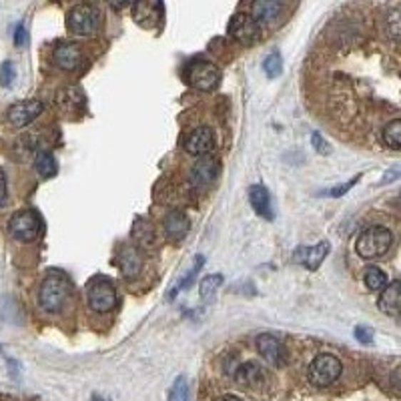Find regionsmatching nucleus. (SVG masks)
<instances>
[{
    "instance_id": "obj_1",
    "label": "nucleus",
    "mask_w": 401,
    "mask_h": 401,
    "mask_svg": "<svg viewBox=\"0 0 401 401\" xmlns=\"http://www.w3.org/2000/svg\"><path fill=\"white\" fill-rule=\"evenodd\" d=\"M73 293V287L68 277L61 271H51L44 277L41 291H39V303L46 313H61Z\"/></svg>"
},
{
    "instance_id": "obj_2",
    "label": "nucleus",
    "mask_w": 401,
    "mask_h": 401,
    "mask_svg": "<svg viewBox=\"0 0 401 401\" xmlns=\"http://www.w3.org/2000/svg\"><path fill=\"white\" fill-rule=\"evenodd\" d=\"M391 243H393V233L387 227H370L359 235L355 249L357 255L365 261H373L380 259L390 251Z\"/></svg>"
},
{
    "instance_id": "obj_3",
    "label": "nucleus",
    "mask_w": 401,
    "mask_h": 401,
    "mask_svg": "<svg viewBox=\"0 0 401 401\" xmlns=\"http://www.w3.org/2000/svg\"><path fill=\"white\" fill-rule=\"evenodd\" d=\"M66 26L76 36H93L101 29V12L93 4H76L66 16Z\"/></svg>"
},
{
    "instance_id": "obj_4",
    "label": "nucleus",
    "mask_w": 401,
    "mask_h": 401,
    "mask_svg": "<svg viewBox=\"0 0 401 401\" xmlns=\"http://www.w3.org/2000/svg\"><path fill=\"white\" fill-rule=\"evenodd\" d=\"M9 231L22 243H32L39 239V235L43 231V219L39 217V213L32 209H24V211L14 213L9 221Z\"/></svg>"
},
{
    "instance_id": "obj_5",
    "label": "nucleus",
    "mask_w": 401,
    "mask_h": 401,
    "mask_svg": "<svg viewBox=\"0 0 401 401\" xmlns=\"http://www.w3.org/2000/svg\"><path fill=\"white\" fill-rule=\"evenodd\" d=\"M341 361L331 353H319L309 365V381L317 387H329L341 375Z\"/></svg>"
},
{
    "instance_id": "obj_6",
    "label": "nucleus",
    "mask_w": 401,
    "mask_h": 401,
    "mask_svg": "<svg viewBox=\"0 0 401 401\" xmlns=\"http://www.w3.org/2000/svg\"><path fill=\"white\" fill-rule=\"evenodd\" d=\"M229 34H231L233 41H237L239 44L251 46L261 36V24L255 21L251 14L237 12V14H233L231 21H229Z\"/></svg>"
},
{
    "instance_id": "obj_7",
    "label": "nucleus",
    "mask_w": 401,
    "mask_h": 401,
    "mask_svg": "<svg viewBox=\"0 0 401 401\" xmlns=\"http://www.w3.org/2000/svg\"><path fill=\"white\" fill-rule=\"evenodd\" d=\"M187 81L197 91L209 93L213 88H217L219 83H221V71H219V66H215L213 63L199 61V63H193L187 68Z\"/></svg>"
},
{
    "instance_id": "obj_8",
    "label": "nucleus",
    "mask_w": 401,
    "mask_h": 401,
    "mask_svg": "<svg viewBox=\"0 0 401 401\" xmlns=\"http://www.w3.org/2000/svg\"><path fill=\"white\" fill-rule=\"evenodd\" d=\"M88 307L96 313H108L116 307V291L115 285L106 279H96L88 287Z\"/></svg>"
},
{
    "instance_id": "obj_9",
    "label": "nucleus",
    "mask_w": 401,
    "mask_h": 401,
    "mask_svg": "<svg viewBox=\"0 0 401 401\" xmlns=\"http://www.w3.org/2000/svg\"><path fill=\"white\" fill-rule=\"evenodd\" d=\"M43 111H44V105L41 101H36V98L19 101V103H14V105L9 108L6 118H9V123H11L12 127L24 128L29 127L36 116H41Z\"/></svg>"
},
{
    "instance_id": "obj_10",
    "label": "nucleus",
    "mask_w": 401,
    "mask_h": 401,
    "mask_svg": "<svg viewBox=\"0 0 401 401\" xmlns=\"http://www.w3.org/2000/svg\"><path fill=\"white\" fill-rule=\"evenodd\" d=\"M331 245L329 241H319L317 245H311V247H297L295 253H293V261L299 265H303L309 271H317L321 263L325 261Z\"/></svg>"
},
{
    "instance_id": "obj_11",
    "label": "nucleus",
    "mask_w": 401,
    "mask_h": 401,
    "mask_svg": "<svg viewBox=\"0 0 401 401\" xmlns=\"http://www.w3.org/2000/svg\"><path fill=\"white\" fill-rule=\"evenodd\" d=\"M219 173H221V167H219V163H217L215 158H203L199 163H195L193 169H191V185H193L195 189H207V187H211L213 183H215V179L219 177Z\"/></svg>"
},
{
    "instance_id": "obj_12",
    "label": "nucleus",
    "mask_w": 401,
    "mask_h": 401,
    "mask_svg": "<svg viewBox=\"0 0 401 401\" xmlns=\"http://www.w3.org/2000/svg\"><path fill=\"white\" fill-rule=\"evenodd\" d=\"M257 351L261 353V357L273 365V367H283L287 363V349L283 347V343L273 335H259L257 337Z\"/></svg>"
},
{
    "instance_id": "obj_13",
    "label": "nucleus",
    "mask_w": 401,
    "mask_h": 401,
    "mask_svg": "<svg viewBox=\"0 0 401 401\" xmlns=\"http://www.w3.org/2000/svg\"><path fill=\"white\" fill-rule=\"evenodd\" d=\"M233 377L237 381V385H241L245 390H251V391H259L263 390L265 383V373L263 370L255 363V361H247V363H241L235 373H233Z\"/></svg>"
},
{
    "instance_id": "obj_14",
    "label": "nucleus",
    "mask_w": 401,
    "mask_h": 401,
    "mask_svg": "<svg viewBox=\"0 0 401 401\" xmlns=\"http://www.w3.org/2000/svg\"><path fill=\"white\" fill-rule=\"evenodd\" d=\"M215 148V135L209 127H199L185 141V151L193 157H205Z\"/></svg>"
},
{
    "instance_id": "obj_15",
    "label": "nucleus",
    "mask_w": 401,
    "mask_h": 401,
    "mask_svg": "<svg viewBox=\"0 0 401 401\" xmlns=\"http://www.w3.org/2000/svg\"><path fill=\"white\" fill-rule=\"evenodd\" d=\"M118 269L125 279H137L143 271V253L135 245H127L118 251Z\"/></svg>"
},
{
    "instance_id": "obj_16",
    "label": "nucleus",
    "mask_w": 401,
    "mask_h": 401,
    "mask_svg": "<svg viewBox=\"0 0 401 401\" xmlns=\"http://www.w3.org/2000/svg\"><path fill=\"white\" fill-rule=\"evenodd\" d=\"M53 61L63 71H76L83 63V53H81V49L76 44L63 43L54 49Z\"/></svg>"
},
{
    "instance_id": "obj_17",
    "label": "nucleus",
    "mask_w": 401,
    "mask_h": 401,
    "mask_svg": "<svg viewBox=\"0 0 401 401\" xmlns=\"http://www.w3.org/2000/svg\"><path fill=\"white\" fill-rule=\"evenodd\" d=\"M163 229H165V235L169 237L171 241H181V239L187 237L191 223L185 213L169 211L165 215V219H163Z\"/></svg>"
},
{
    "instance_id": "obj_18",
    "label": "nucleus",
    "mask_w": 401,
    "mask_h": 401,
    "mask_svg": "<svg viewBox=\"0 0 401 401\" xmlns=\"http://www.w3.org/2000/svg\"><path fill=\"white\" fill-rule=\"evenodd\" d=\"M381 313L385 315H400L401 313V281H393L381 291L380 301H377Z\"/></svg>"
},
{
    "instance_id": "obj_19",
    "label": "nucleus",
    "mask_w": 401,
    "mask_h": 401,
    "mask_svg": "<svg viewBox=\"0 0 401 401\" xmlns=\"http://www.w3.org/2000/svg\"><path fill=\"white\" fill-rule=\"evenodd\" d=\"M283 12V4L277 0H257L251 4V16L259 24H267V22L277 21Z\"/></svg>"
},
{
    "instance_id": "obj_20",
    "label": "nucleus",
    "mask_w": 401,
    "mask_h": 401,
    "mask_svg": "<svg viewBox=\"0 0 401 401\" xmlns=\"http://www.w3.org/2000/svg\"><path fill=\"white\" fill-rule=\"evenodd\" d=\"M249 203L255 209L257 215H261L263 219H273V209H271V197L265 187L261 185H253L249 189Z\"/></svg>"
},
{
    "instance_id": "obj_21",
    "label": "nucleus",
    "mask_w": 401,
    "mask_h": 401,
    "mask_svg": "<svg viewBox=\"0 0 401 401\" xmlns=\"http://www.w3.org/2000/svg\"><path fill=\"white\" fill-rule=\"evenodd\" d=\"M34 167H36V173L43 177V179H51L56 175L59 171V165H56V158L53 157V153L49 151H39L36 157H34Z\"/></svg>"
},
{
    "instance_id": "obj_22",
    "label": "nucleus",
    "mask_w": 401,
    "mask_h": 401,
    "mask_svg": "<svg viewBox=\"0 0 401 401\" xmlns=\"http://www.w3.org/2000/svg\"><path fill=\"white\" fill-rule=\"evenodd\" d=\"M363 281L371 291H383L387 287V275L383 273L380 267H367L363 273Z\"/></svg>"
},
{
    "instance_id": "obj_23",
    "label": "nucleus",
    "mask_w": 401,
    "mask_h": 401,
    "mask_svg": "<svg viewBox=\"0 0 401 401\" xmlns=\"http://www.w3.org/2000/svg\"><path fill=\"white\" fill-rule=\"evenodd\" d=\"M383 143L390 148L401 151V118H395V121H391L390 125H385Z\"/></svg>"
},
{
    "instance_id": "obj_24",
    "label": "nucleus",
    "mask_w": 401,
    "mask_h": 401,
    "mask_svg": "<svg viewBox=\"0 0 401 401\" xmlns=\"http://www.w3.org/2000/svg\"><path fill=\"white\" fill-rule=\"evenodd\" d=\"M59 105L63 106L64 111H73L76 106L83 105V93L74 86H68L59 95Z\"/></svg>"
},
{
    "instance_id": "obj_25",
    "label": "nucleus",
    "mask_w": 401,
    "mask_h": 401,
    "mask_svg": "<svg viewBox=\"0 0 401 401\" xmlns=\"http://www.w3.org/2000/svg\"><path fill=\"white\" fill-rule=\"evenodd\" d=\"M221 283H223V275H219V273L205 277L199 285L200 297H203L205 301H211L213 297H215V293H217V289L221 287Z\"/></svg>"
},
{
    "instance_id": "obj_26",
    "label": "nucleus",
    "mask_w": 401,
    "mask_h": 401,
    "mask_svg": "<svg viewBox=\"0 0 401 401\" xmlns=\"http://www.w3.org/2000/svg\"><path fill=\"white\" fill-rule=\"evenodd\" d=\"M169 401H191V391L187 377H177L169 391Z\"/></svg>"
},
{
    "instance_id": "obj_27",
    "label": "nucleus",
    "mask_w": 401,
    "mask_h": 401,
    "mask_svg": "<svg viewBox=\"0 0 401 401\" xmlns=\"http://www.w3.org/2000/svg\"><path fill=\"white\" fill-rule=\"evenodd\" d=\"M263 71L269 78H277L279 74L283 73V59L279 53H271L263 61Z\"/></svg>"
},
{
    "instance_id": "obj_28",
    "label": "nucleus",
    "mask_w": 401,
    "mask_h": 401,
    "mask_svg": "<svg viewBox=\"0 0 401 401\" xmlns=\"http://www.w3.org/2000/svg\"><path fill=\"white\" fill-rule=\"evenodd\" d=\"M203 265H205V259H203V257H199V259L195 261V265H193V267L189 269V273L185 275V277L181 279L179 283H177V287H175V289L171 291V297H175L177 293H179V291H185V289H187V287H189L191 283L195 281V277H197V273H199Z\"/></svg>"
},
{
    "instance_id": "obj_29",
    "label": "nucleus",
    "mask_w": 401,
    "mask_h": 401,
    "mask_svg": "<svg viewBox=\"0 0 401 401\" xmlns=\"http://www.w3.org/2000/svg\"><path fill=\"white\" fill-rule=\"evenodd\" d=\"M133 237H135L141 245H148L155 241L153 227L145 221H137V225H135V231H133Z\"/></svg>"
},
{
    "instance_id": "obj_30",
    "label": "nucleus",
    "mask_w": 401,
    "mask_h": 401,
    "mask_svg": "<svg viewBox=\"0 0 401 401\" xmlns=\"http://www.w3.org/2000/svg\"><path fill=\"white\" fill-rule=\"evenodd\" d=\"M16 78V73H14V64L11 61L0 64V85L4 88H9L12 85V81Z\"/></svg>"
},
{
    "instance_id": "obj_31",
    "label": "nucleus",
    "mask_w": 401,
    "mask_h": 401,
    "mask_svg": "<svg viewBox=\"0 0 401 401\" xmlns=\"http://www.w3.org/2000/svg\"><path fill=\"white\" fill-rule=\"evenodd\" d=\"M359 179H361V175H355V177H353L351 181H347V183H343V185H339V187H335V189L328 191V195L329 197H341V195H345V193H347V191L351 189V187H353Z\"/></svg>"
},
{
    "instance_id": "obj_32",
    "label": "nucleus",
    "mask_w": 401,
    "mask_h": 401,
    "mask_svg": "<svg viewBox=\"0 0 401 401\" xmlns=\"http://www.w3.org/2000/svg\"><path fill=\"white\" fill-rule=\"evenodd\" d=\"M26 43H29V32L24 29V24H19L16 32H14V44L16 46H26Z\"/></svg>"
},
{
    "instance_id": "obj_33",
    "label": "nucleus",
    "mask_w": 401,
    "mask_h": 401,
    "mask_svg": "<svg viewBox=\"0 0 401 401\" xmlns=\"http://www.w3.org/2000/svg\"><path fill=\"white\" fill-rule=\"evenodd\" d=\"M9 197V185H6V173L4 169H0V207H4Z\"/></svg>"
},
{
    "instance_id": "obj_34",
    "label": "nucleus",
    "mask_w": 401,
    "mask_h": 401,
    "mask_svg": "<svg viewBox=\"0 0 401 401\" xmlns=\"http://www.w3.org/2000/svg\"><path fill=\"white\" fill-rule=\"evenodd\" d=\"M355 337L361 341V343H365V345H370L371 341H373V333H371L367 328H355Z\"/></svg>"
},
{
    "instance_id": "obj_35",
    "label": "nucleus",
    "mask_w": 401,
    "mask_h": 401,
    "mask_svg": "<svg viewBox=\"0 0 401 401\" xmlns=\"http://www.w3.org/2000/svg\"><path fill=\"white\" fill-rule=\"evenodd\" d=\"M311 141H313V147H315L317 153H321V155L329 153V148L325 147V141L321 138V135H319V133H313V135H311Z\"/></svg>"
},
{
    "instance_id": "obj_36",
    "label": "nucleus",
    "mask_w": 401,
    "mask_h": 401,
    "mask_svg": "<svg viewBox=\"0 0 401 401\" xmlns=\"http://www.w3.org/2000/svg\"><path fill=\"white\" fill-rule=\"evenodd\" d=\"M400 175H401V169H391V171H387V173H385V179L381 181V183L385 185V183H390V181L397 179Z\"/></svg>"
},
{
    "instance_id": "obj_37",
    "label": "nucleus",
    "mask_w": 401,
    "mask_h": 401,
    "mask_svg": "<svg viewBox=\"0 0 401 401\" xmlns=\"http://www.w3.org/2000/svg\"><path fill=\"white\" fill-rule=\"evenodd\" d=\"M217 401H241L239 397H235V395H223V397H219Z\"/></svg>"
}]
</instances>
